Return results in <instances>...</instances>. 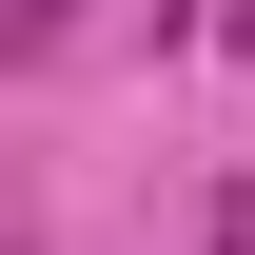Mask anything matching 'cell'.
I'll list each match as a JSON object with an SVG mask.
<instances>
[{
  "instance_id": "6da1fadb",
  "label": "cell",
  "mask_w": 255,
  "mask_h": 255,
  "mask_svg": "<svg viewBox=\"0 0 255 255\" xmlns=\"http://www.w3.org/2000/svg\"><path fill=\"white\" fill-rule=\"evenodd\" d=\"M59 20H79V0H0V39H59Z\"/></svg>"
}]
</instances>
